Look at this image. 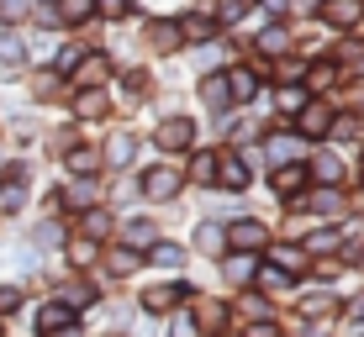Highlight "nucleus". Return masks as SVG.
<instances>
[{"mask_svg":"<svg viewBox=\"0 0 364 337\" xmlns=\"http://www.w3.org/2000/svg\"><path fill=\"white\" fill-rule=\"evenodd\" d=\"M143 195H148V201H174V195H180V174H174V169H148Z\"/></svg>","mask_w":364,"mask_h":337,"instance_id":"nucleus-1","label":"nucleus"},{"mask_svg":"<svg viewBox=\"0 0 364 337\" xmlns=\"http://www.w3.org/2000/svg\"><path fill=\"white\" fill-rule=\"evenodd\" d=\"M228 243L237 248V253H248V248H264V227H259V221H232Z\"/></svg>","mask_w":364,"mask_h":337,"instance_id":"nucleus-2","label":"nucleus"},{"mask_svg":"<svg viewBox=\"0 0 364 337\" xmlns=\"http://www.w3.org/2000/svg\"><path fill=\"white\" fill-rule=\"evenodd\" d=\"M191 121L185 116H174V121H164V127H159V148H174V153H180V148H191Z\"/></svg>","mask_w":364,"mask_h":337,"instance_id":"nucleus-3","label":"nucleus"},{"mask_svg":"<svg viewBox=\"0 0 364 337\" xmlns=\"http://www.w3.org/2000/svg\"><path fill=\"white\" fill-rule=\"evenodd\" d=\"M322 16H328L333 27H354L359 21V0H322Z\"/></svg>","mask_w":364,"mask_h":337,"instance_id":"nucleus-4","label":"nucleus"},{"mask_svg":"<svg viewBox=\"0 0 364 337\" xmlns=\"http://www.w3.org/2000/svg\"><path fill=\"white\" fill-rule=\"evenodd\" d=\"M301 127H306L311 137H328L333 132V111L328 106H301Z\"/></svg>","mask_w":364,"mask_h":337,"instance_id":"nucleus-5","label":"nucleus"},{"mask_svg":"<svg viewBox=\"0 0 364 337\" xmlns=\"http://www.w3.org/2000/svg\"><path fill=\"white\" fill-rule=\"evenodd\" d=\"M269 258H274V269H280V274H301V269H306V253H301V248H291V243L269 248Z\"/></svg>","mask_w":364,"mask_h":337,"instance_id":"nucleus-6","label":"nucleus"},{"mask_svg":"<svg viewBox=\"0 0 364 337\" xmlns=\"http://www.w3.org/2000/svg\"><path fill=\"white\" fill-rule=\"evenodd\" d=\"M200 101H206L211 111H228V106H232V95H228V79H222V74H211V79L200 84Z\"/></svg>","mask_w":364,"mask_h":337,"instance_id":"nucleus-7","label":"nucleus"},{"mask_svg":"<svg viewBox=\"0 0 364 337\" xmlns=\"http://www.w3.org/2000/svg\"><path fill=\"white\" fill-rule=\"evenodd\" d=\"M228 95H232V101H254V95H259L254 69H232V74H228Z\"/></svg>","mask_w":364,"mask_h":337,"instance_id":"nucleus-8","label":"nucleus"},{"mask_svg":"<svg viewBox=\"0 0 364 337\" xmlns=\"http://www.w3.org/2000/svg\"><path fill=\"white\" fill-rule=\"evenodd\" d=\"M37 327H43V332H64V327H74V311L69 306H43Z\"/></svg>","mask_w":364,"mask_h":337,"instance_id":"nucleus-9","label":"nucleus"},{"mask_svg":"<svg viewBox=\"0 0 364 337\" xmlns=\"http://www.w3.org/2000/svg\"><path fill=\"white\" fill-rule=\"evenodd\" d=\"M154 264L159 269H185V248L180 243H154Z\"/></svg>","mask_w":364,"mask_h":337,"instance_id":"nucleus-10","label":"nucleus"},{"mask_svg":"<svg viewBox=\"0 0 364 337\" xmlns=\"http://www.w3.org/2000/svg\"><path fill=\"white\" fill-rule=\"evenodd\" d=\"M132 153H137V143H132V137L127 132H117V137H111V148H106V158H111V164H132Z\"/></svg>","mask_w":364,"mask_h":337,"instance_id":"nucleus-11","label":"nucleus"},{"mask_svg":"<svg viewBox=\"0 0 364 337\" xmlns=\"http://www.w3.org/2000/svg\"><path fill=\"white\" fill-rule=\"evenodd\" d=\"M53 16H58V27H64V21H85L90 16V0H58Z\"/></svg>","mask_w":364,"mask_h":337,"instance_id":"nucleus-12","label":"nucleus"},{"mask_svg":"<svg viewBox=\"0 0 364 337\" xmlns=\"http://www.w3.org/2000/svg\"><path fill=\"white\" fill-rule=\"evenodd\" d=\"M254 274H259V269H254V258H248V253H232V258H228V280H232V284L254 280Z\"/></svg>","mask_w":364,"mask_h":337,"instance_id":"nucleus-13","label":"nucleus"},{"mask_svg":"<svg viewBox=\"0 0 364 337\" xmlns=\"http://www.w3.org/2000/svg\"><path fill=\"white\" fill-rule=\"evenodd\" d=\"M311 174H317L322 184H333V179H343V164H338L333 153H317V164H311Z\"/></svg>","mask_w":364,"mask_h":337,"instance_id":"nucleus-14","label":"nucleus"},{"mask_svg":"<svg viewBox=\"0 0 364 337\" xmlns=\"http://www.w3.org/2000/svg\"><path fill=\"white\" fill-rule=\"evenodd\" d=\"M21 58H27V53H21V37H11V32H0V64H6V69H16V64H21Z\"/></svg>","mask_w":364,"mask_h":337,"instance_id":"nucleus-15","label":"nucleus"},{"mask_svg":"<svg viewBox=\"0 0 364 337\" xmlns=\"http://www.w3.org/2000/svg\"><path fill=\"white\" fill-rule=\"evenodd\" d=\"M69 258H74V264H80V269H90L95 264V237H90V243H85V237H74V243H69Z\"/></svg>","mask_w":364,"mask_h":337,"instance_id":"nucleus-16","label":"nucleus"},{"mask_svg":"<svg viewBox=\"0 0 364 337\" xmlns=\"http://www.w3.org/2000/svg\"><path fill=\"white\" fill-rule=\"evenodd\" d=\"M269 153H274V158H296V153H301V137L274 132V137H269Z\"/></svg>","mask_w":364,"mask_h":337,"instance_id":"nucleus-17","label":"nucleus"},{"mask_svg":"<svg viewBox=\"0 0 364 337\" xmlns=\"http://www.w3.org/2000/svg\"><path fill=\"white\" fill-rule=\"evenodd\" d=\"M222 184H228V190H243V184H248L243 158H228V164H222Z\"/></svg>","mask_w":364,"mask_h":337,"instance_id":"nucleus-18","label":"nucleus"},{"mask_svg":"<svg viewBox=\"0 0 364 337\" xmlns=\"http://www.w3.org/2000/svg\"><path fill=\"white\" fill-rule=\"evenodd\" d=\"M196 248H200V253H217V248H222V227H217V221H206V227L196 232Z\"/></svg>","mask_w":364,"mask_h":337,"instance_id":"nucleus-19","label":"nucleus"},{"mask_svg":"<svg viewBox=\"0 0 364 337\" xmlns=\"http://www.w3.org/2000/svg\"><path fill=\"white\" fill-rule=\"evenodd\" d=\"M174 32H185V37H211V21H206V16H185Z\"/></svg>","mask_w":364,"mask_h":337,"instance_id":"nucleus-20","label":"nucleus"},{"mask_svg":"<svg viewBox=\"0 0 364 337\" xmlns=\"http://www.w3.org/2000/svg\"><path fill=\"white\" fill-rule=\"evenodd\" d=\"M333 248H338V232H317L306 248H301V253H333Z\"/></svg>","mask_w":364,"mask_h":337,"instance_id":"nucleus-21","label":"nucleus"},{"mask_svg":"<svg viewBox=\"0 0 364 337\" xmlns=\"http://www.w3.org/2000/svg\"><path fill=\"white\" fill-rule=\"evenodd\" d=\"M285 43H291V37H285L280 27H269L264 37H259V48H264V53H285Z\"/></svg>","mask_w":364,"mask_h":337,"instance_id":"nucleus-22","label":"nucleus"},{"mask_svg":"<svg viewBox=\"0 0 364 337\" xmlns=\"http://www.w3.org/2000/svg\"><path fill=\"white\" fill-rule=\"evenodd\" d=\"M211 11H222V21H237V16H243V0H211Z\"/></svg>","mask_w":364,"mask_h":337,"instance_id":"nucleus-23","label":"nucleus"},{"mask_svg":"<svg viewBox=\"0 0 364 337\" xmlns=\"http://www.w3.org/2000/svg\"><path fill=\"white\" fill-rule=\"evenodd\" d=\"M90 201H95V184H85V179L69 184V206H90Z\"/></svg>","mask_w":364,"mask_h":337,"instance_id":"nucleus-24","label":"nucleus"},{"mask_svg":"<svg viewBox=\"0 0 364 337\" xmlns=\"http://www.w3.org/2000/svg\"><path fill=\"white\" fill-rule=\"evenodd\" d=\"M211 169H217V158H211V153H196V164H191V174H196V179H217Z\"/></svg>","mask_w":364,"mask_h":337,"instance_id":"nucleus-25","label":"nucleus"},{"mask_svg":"<svg viewBox=\"0 0 364 337\" xmlns=\"http://www.w3.org/2000/svg\"><path fill=\"white\" fill-rule=\"evenodd\" d=\"M127 243L148 248V243H154V227H148V221H132V227H127Z\"/></svg>","mask_w":364,"mask_h":337,"instance_id":"nucleus-26","label":"nucleus"},{"mask_svg":"<svg viewBox=\"0 0 364 337\" xmlns=\"http://www.w3.org/2000/svg\"><path fill=\"white\" fill-rule=\"evenodd\" d=\"M27 16V0H0V21H21Z\"/></svg>","mask_w":364,"mask_h":337,"instance_id":"nucleus-27","label":"nucleus"},{"mask_svg":"<svg viewBox=\"0 0 364 337\" xmlns=\"http://www.w3.org/2000/svg\"><path fill=\"white\" fill-rule=\"evenodd\" d=\"M143 306H148V311H169V306H174V295H169V290H148V295H143Z\"/></svg>","mask_w":364,"mask_h":337,"instance_id":"nucleus-28","label":"nucleus"},{"mask_svg":"<svg viewBox=\"0 0 364 337\" xmlns=\"http://www.w3.org/2000/svg\"><path fill=\"white\" fill-rule=\"evenodd\" d=\"M169 337H200V327H196L191 316H174V321H169Z\"/></svg>","mask_w":364,"mask_h":337,"instance_id":"nucleus-29","label":"nucleus"},{"mask_svg":"<svg viewBox=\"0 0 364 337\" xmlns=\"http://www.w3.org/2000/svg\"><path fill=\"white\" fill-rule=\"evenodd\" d=\"M80 79H85V84H95V79H106V58H90V64H85V69H80Z\"/></svg>","mask_w":364,"mask_h":337,"instance_id":"nucleus-30","label":"nucleus"},{"mask_svg":"<svg viewBox=\"0 0 364 337\" xmlns=\"http://www.w3.org/2000/svg\"><path fill=\"white\" fill-rule=\"evenodd\" d=\"M85 232H90V237H106V232H111V221L95 211V216H85Z\"/></svg>","mask_w":364,"mask_h":337,"instance_id":"nucleus-31","label":"nucleus"},{"mask_svg":"<svg viewBox=\"0 0 364 337\" xmlns=\"http://www.w3.org/2000/svg\"><path fill=\"white\" fill-rule=\"evenodd\" d=\"M301 106H306V95H301V90H280V111H301Z\"/></svg>","mask_w":364,"mask_h":337,"instance_id":"nucleus-32","label":"nucleus"},{"mask_svg":"<svg viewBox=\"0 0 364 337\" xmlns=\"http://www.w3.org/2000/svg\"><path fill=\"white\" fill-rule=\"evenodd\" d=\"M274 184H280V190H296V184H301V169H280V179H274Z\"/></svg>","mask_w":364,"mask_h":337,"instance_id":"nucleus-33","label":"nucleus"},{"mask_svg":"<svg viewBox=\"0 0 364 337\" xmlns=\"http://www.w3.org/2000/svg\"><path fill=\"white\" fill-rule=\"evenodd\" d=\"M95 164V153H85V148H80V153H69V169H90Z\"/></svg>","mask_w":364,"mask_h":337,"instance_id":"nucleus-34","label":"nucleus"},{"mask_svg":"<svg viewBox=\"0 0 364 337\" xmlns=\"http://www.w3.org/2000/svg\"><path fill=\"white\" fill-rule=\"evenodd\" d=\"M132 264H137V258H132V253H111V269H117V274H127Z\"/></svg>","mask_w":364,"mask_h":337,"instance_id":"nucleus-35","label":"nucleus"},{"mask_svg":"<svg viewBox=\"0 0 364 337\" xmlns=\"http://www.w3.org/2000/svg\"><path fill=\"white\" fill-rule=\"evenodd\" d=\"M100 11L106 16H127V0H100Z\"/></svg>","mask_w":364,"mask_h":337,"instance_id":"nucleus-36","label":"nucleus"},{"mask_svg":"<svg viewBox=\"0 0 364 337\" xmlns=\"http://www.w3.org/2000/svg\"><path fill=\"white\" fill-rule=\"evenodd\" d=\"M16 301H21L16 290H0V311H16Z\"/></svg>","mask_w":364,"mask_h":337,"instance_id":"nucleus-37","label":"nucleus"},{"mask_svg":"<svg viewBox=\"0 0 364 337\" xmlns=\"http://www.w3.org/2000/svg\"><path fill=\"white\" fill-rule=\"evenodd\" d=\"M348 316H354V321H364V295H354V306H348Z\"/></svg>","mask_w":364,"mask_h":337,"instance_id":"nucleus-38","label":"nucleus"},{"mask_svg":"<svg viewBox=\"0 0 364 337\" xmlns=\"http://www.w3.org/2000/svg\"><path fill=\"white\" fill-rule=\"evenodd\" d=\"M296 11H322V0H291Z\"/></svg>","mask_w":364,"mask_h":337,"instance_id":"nucleus-39","label":"nucleus"},{"mask_svg":"<svg viewBox=\"0 0 364 337\" xmlns=\"http://www.w3.org/2000/svg\"><path fill=\"white\" fill-rule=\"evenodd\" d=\"M248 337H280V332H274V327H269V321H264V327H254V332H248Z\"/></svg>","mask_w":364,"mask_h":337,"instance_id":"nucleus-40","label":"nucleus"}]
</instances>
